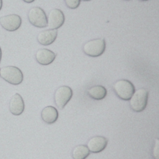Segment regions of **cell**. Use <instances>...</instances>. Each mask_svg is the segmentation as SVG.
<instances>
[{"mask_svg":"<svg viewBox=\"0 0 159 159\" xmlns=\"http://www.w3.org/2000/svg\"><path fill=\"white\" fill-rule=\"evenodd\" d=\"M0 76L7 83L18 85L23 81V73L17 67L14 66H7L0 69Z\"/></svg>","mask_w":159,"mask_h":159,"instance_id":"cell-2","label":"cell"},{"mask_svg":"<svg viewBox=\"0 0 159 159\" xmlns=\"http://www.w3.org/2000/svg\"><path fill=\"white\" fill-rule=\"evenodd\" d=\"M22 1H24V2H25L27 3H31V2H34L35 0H22Z\"/></svg>","mask_w":159,"mask_h":159,"instance_id":"cell-18","label":"cell"},{"mask_svg":"<svg viewBox=\"0 0 159 159\" xmlns=\"http://www.w3.org/2000/svg\"><path fill=\"white\" fill-rule=\"evenodd\" d=\"M88 94L93 99L101 100L106 97L107 94V90L102 86L96 85L88 89Z\"/></svg>","mask_w":159,"mask_h":159,"instance_id":"cell-14","label":"cell"},{"mask_svg":"<svg viewBox=\"0 0 159 159\" xmlns=\"http://www.w3.org/2000/svg\"><path fill=\"white\" fill-rule=\"evenodd\" d=\"M56 57V54L47 48L39 49L35 53L37 61L42 65H48L52 63Z\"/></svg>","mask_w":159,"mask_h":159,"instance_id":"cell-11","label":"cell"},{"mask_svg":"<svg viewBox=\"0 0 159 159\" xmlns=\"http://www.w3.org/2000/svg\"><path fill=\"white\" fill-rule=\"evenodd\" d=\"M2 7V0H0V11L1 10Z\"/></svg>","mask_w":159,"mask_h":159,"instance_id":"cell-19","label":"cell"},{"mask_svg":"<svg viewBox=\"0 0 159 159\" xmlns=\"http://www.w3.org/2000/svg\"><path fill=\"white\" fill-rule=\"evenodd\" d=\"M65 2L66 6L72 9L77 8L80 4V0H65Z\"/></svg>","mask_w":159,"mask_h":159,"instance_id":"cell-16","label":"cell"},{"mask_svg":"<svg viewBox=\"0 0 159 159\" xmlns=\"http://www.w3.org/2000/svg\"><path fill=\"white\" fill-rule=\"evenodd\" d=\"M41 117L43 121L46 124H52L58 119V111L53 106H47L42 109L41 112Z\"/></svg>","mask_w":159,"mask_h":159,"instance_id":"cell-13","label":"cell"},{"mask_svg":"<svg viewBox=\"0 0 159 159\" xmlns=\"http://www.w3.org/2000/svg\"><path fill=\"white\" fill-rule=\"evenodd\" d=\"M65 22L63 12L58 9H52L47 17V26L50 29H57L60 28Z\"/></svg>","mask_w":159,"mask_h":159,"instance_id":"cell-8","label":"cell"},{"mask_svg":"<svg viewBox=\"0 0 159 159\" xmlns=\"http://www.w3.org/2000/svg\"><path fill=\"white\" fill-rule=\"evenodd\" d=\"M107 139L103 136H94L91 138L87 143V147L89 152L99 153L102 152L107 145Z\"/></svg>","mask_w":159,"mask_h":159,"instance_id":"cell-9","label":"cell"},{"mask_svg":"<svg viewBox=\"0 0 159 159\" xmlns=\"http://www.w3.org/2000/svg\"><path fill=\"white\" fill-rule=\"evenodd\" d=\"M127 1H128V0H127Z\"/></svg>","mask_w":159,"mask_h":159,"instance_id":"cell-23","label":"cell"},{"mask_svg":"<svg viewBox=\"0 0 159 159\" xmlns=\"http://www.w3.org/2000/svg\"><path fill=\"white\" fill-rule=\"evenodd\" d=\"M148 91L145 88H140L134 91L130 98V108L135 112L143 111L147 104Z\"/></svg>","mask_w":159,"mask_h":159,"instance_id":"cell-1","label":"cell"},{"mask_svg":"<svg viewBox=\"0 0 159 159\" xmlns=\"http://www.w3.org/2000/svg\"><path fill=\"white\" fill-rule=\"evenodd\" d=\"M83 1H90V0H83Z\"/></svg>","mask_w":159,"mask_h":159,"instance_id":"cell-21","label":"cell"},{"mask_svg":"<svg viewBox=\"0 0 159 159\" xmlns=\"http://www.w3.org/2000/svg\"><path fill=\"white\" fill-rule=\"evenodd\" d=\"M57 37L56 29H47L41 31L37 35V41L42 45L52 44Z\"/></svg>","mask_w":159,"mask_h":159,"instance_id":"cell-12","label":"cell"},{"mask_svg":"<svg viewBox=\"0 0 159 159\" xmlns=\"http://www.w3.org/2000/svg\"><path fill=\"white\" fill-rule=\"evenodd\" d=\"M1 58H2V50H1V48L0 47V63H1Z\"/></svg>","mask_w":159,"mask_h":159,"instance_id":"cell-20","label":"cell"},{"mask_svg":"<svg viewBox=\"0 0 159 159\" xmlns=\"http://www.w3.org/2000/svg\"><path fill=\"white\" fill-rule=\"evenodd\" d=\"M28 19L35 27L43 28L47 26V17L45 11L39 7H32L28 12Z\"/></svg>","mask_w":159,"mask_h":159,"instance_id":"cell-5","label":"cell"},{"mask_svg":"<svg viewBox=\"0 0 159 159\" xmlns=\"http://www.w3.org/2000/svg\"><path fill=\"white\" fill-rule=\"evenodd\" d=\"M113 89L116 95L120 99L128 101L135 91L134 84L127 80H119L113 85Z\"/></svg>","mask_w":159,"mask_h":159,"instance_id":"cell-3","label":"cell"},{"mask_svg":"<svg viewBox=\"0 0 159 159\" xmlns=\"http://www.w3.org/2000/svg\"><path fill=\"white\" fill-rule=\"evenodd\" d=\"M106 49V42L103 39H95L86 42L83 46V52L90 57H97L101 55Z\"/></svg>","mask_w":159,"mask_h":159,"instance_id":"cell-4","label":"cell"},{"mask_svg":"<svg viewBox=\"0 0 159 159\" xmlns=\"http://www.w3.org/2000/svg\"><path fill=\"white\" fill-rule=\"evenodd\" d=\"M71 155L73 159H86L89 155V150L86 145H79L73 149Z\"/></svg>","mask_w":159,"mask_h":159,"instance_id":"cell-15","label":"cell"},{"mask_svg":"<svg viewBox=\"0 0 159 159\" xmlns=\"http://www.w3.org/2000/svg\"><path fill=\"white\" fill-rule=\"evenodd\" d=\"M24 102L22 96L18 93L14 94L9 102V109L11 113L14 116H19L24 112Z\"/></svg>","mask_w":159,"mask_h":159,"instance_id":"cell-10","label":"cell"},{"mask_svg":"<svg viewBox=\"0 0 159 159\" xmlns=\"http://www.w3.org/2000/svg\"><path fill=\"white\" fill-rule=\"evenodd\" d=\"M153 157L155 159H158V139H157L153 148Z\"/></svg>","mask_w":159,"mask_h":159,"instance_id":"cell-17","label":"cell"},{"mask_svg":"<svg viewBox=\"0 0 159 159\" xmlns=\"http://www.w3.org/2000/svg\"><path fill=\"white\" fill-rule=\"evenodd\" d=\"M73 96V91L68 86H61L57 89L54 94V101L60 109H63Z\"/></svg>","mask_w":159,"mask_h":159,"instance_id":"cell-6","label":"cell"},{"mask_svg":"<svg viewBox=\"0 0 159 159\" xmlns=\"http://www.w3.org/2000/svg\"><path fill=\"white\" fill-rule=\"evenodd\" d=\"M142 1H148V0H142Z\"/></svg>","mask_w":159,"mask_h":159,"instance_id":"cell-22","label":"cell"},{"mask_svg":"<svg viewBox=\"0 0 159 159\" xmlns=\"http://www.w3.org/2000/svg\"><path fill=\"white\" fill-rule=\"evenodd\" d=\"M21 24V17L17 14H9L0 17L1 25L7 31L13 32L17 30Z\"/></svg>","mask_w":159,"mask_h":159,"instance_id":"cell-7","label":"cell"}]
</instances>
